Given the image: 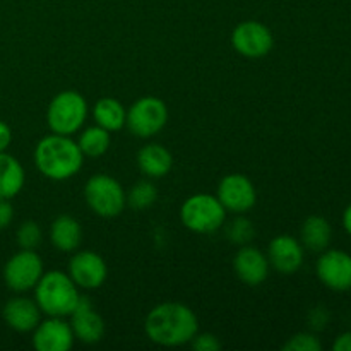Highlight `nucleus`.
Segmentation results:
<instances>
[{
	"label": "nucleus",
	"mask_w": 351,
	"mask_h": 351,
	"mask_svg": "<svg viewBox=\"0 0 351 351\" xmlns=\"http://www.w3.org/2000/svg\"><path fill=\"white\" fill-rule=\"evenodd\" d=\"M144 331L153 343L167 348L187 345L199 331L197 315L191 307L178 302H165L149 311Z\"/></svg>",
	"instance_id": "nucleus-1"
},
{
	"label": "nucleus",
	"mask_w": 351,
	"mask_h": 351,
	"mask_svg": "<svg viewBox=\"0 0 351 351\" xmlns=\"http://www.w3.org/2000/svg\"><path fill=\"white\" fill-rule=\"evenodd\" d=\"M33 158L38 171L55 182L75 177L84 163V154L79 149L77 141L55 132L36 144Z\"/></svg>",
	"instance_id": "nucleus-2"
},
{
	"label": "nucleus",
	"mask_w": 351,
	"mask_h": 351,
	"mask_svg": "<svg viewBox=\"0 0 351 351\" xmlns=\"http://www.w3.org/2000/svg\"><path fill=\"white\" fill-rule=\"evenodd\" d=\"M33 290L41 314L48 317H67L81 298L77 285L67 273L58 269L43 273Z\"/></svg>",
	"instance_id": "nucleus-3"
},
{
	"label": "nucleus",
	"mask_w": 351,
	"mask_h": 351,
	"mask_svg": "<svg viewBox=\"0 0 351 351\" xmlns=\"http://www.w3.org/2000/svg\"><path fill=\"white\" fill-rule=\"evenodd\" d=\"M226 209L213 194H194L184 201L180 219L189 232L199 235H211L223 228L226 221Z\"/></svg>",
	"instance_id": "nucleus-4"
},
{
	"label": "nucleus",
	"mask_w": 351,
	"mask_h": 351,
	"mask_svg": "<svg viewBox=\"0 0 351 351\" xmlns=\"http://www.w3.org/2000/svg\"><path fill=\"white\" fill-rule=\"evenodd\" d=\"M88 119V101L74 89L60 91L51 98L47 108V123L51 132L74 136Z\"/></svg>",
	"instance_id": "nucleus-5"
},
{
	"label": "nucleus",
	"mask_w": 351,
	"mask_h": 351,
	"mask_svg": "<svg viewBox=\"0 0 351 351\" xmlns=\"http://www.w3.org/2000/svg\"><path fill=\"white\" fill-rule=\"evenodd\" d=\"M84 199L95 215L106 219L120 216L127 206V194L120 182L106 173L93 175L86 182Z\"/></svg>",
	"instance_id": "nucleus-6"
},
{
	"label": "nucleus",
	"mask_w": 351,
	"mask_h": 351,
	"mask_svg": "<svg viewBox=\"0 0 351 351\" xmlns=\"http://www.w3.org/2000/svg\"><path fill=\"white\" fill-rule=\"evenodd\" d=\"M168 122V108L163 99L156 96H144L132 103L127 110L125 125L134 136L147 139L165 129Z\"/></svg>",
	"instance_id": "nucleus-7"
},
{
	"label": "nucleus",
	"mask_w": 351,
	"mask_h": 351,
	"mask_svg": "<svg viewBox=\"0 0 351 351\" xmlns=\"http://www.w3.org/2000/svg\"><path fill=\"white\" fill-rule=\"evenodd\" d=\"M43 273V261L36 250L21 249L3 266V281L14 293H24L36 287Z\"/></svg>",
	"instance_id": "nucleus-8"
},
{
	"label": "nucleus",
	"mask_w": 351,
	"mask_h": 351,
	"mask_svg": "<svg viewBox=\"0 0 351 351\" xmlns=\"http://www.w3.org/2000/svg\"><path fill=\"white\" fill-rule=\"evenodd\" d=\"M232 45L237 53L247 58L266 57L274 47V36L266 24L259 21H243L233 29Z\"/></svg>",
	"instance_id": "nucleus-9"
},
{
	"label": "nucleus",
	"mask_w": 351,
	"mask_h": 351,
	"mask_svg": "<svg viewBox=\"0 0 351 351\" xmlns=\"http://www.w3.org/2000/svg\"><path fill=\"white\" fill-rule=\"evenodd\" d=\"M216 197L219 199L226 211L243 215L256 206L257 192L252 182L245 175L230 173L219 182Z\"/></svg>",
	"instance_id": "nucleus-10"
},
{
	"label": "nucleus",
	"mask_w": 351,
	"mask_h": 351,
	"mask_svg": "<svg viewBox=\"0 0 351 351\" xmlns=\"http://www.w3.org/2000/svg\"><path fill=\"white\" fill-rule=\"evenodd\" d=\"M315 273L321 283L332 291L351 290V256L345 250H322Z\"/></svg>",
	"instance_id": "nucleus-11"
},
{
	"label": "nucleus",
	"mask_w": 351,
	"mask_h": 351,
	"mask_svg": "<svg viewBox=\"0 0 351 351\" xmlns=\"http://www.w3.org/2000/svg\"><path fill=\"white\" fill-rule=\"evenodd\" d=\"M69 276L82 290L103 287L108 276L105 259L93 250H79L69 261Z\"/></svg>",
	"instance_id": "nucleus-12"
},
{
	"label": "nucleus",
	"mask_w": 351,
	"mask_h": 351,
	"mask_svg": "<svg viewBox=\"0 0 351 351\" xmlns=\"http://www.w3.org/2000/svg\"><path fill=\"white\" fill-rule=\"evenodd\" d=\"M75 336L71 328V322H65L64 317H48L40 321L33 329V348L38 351H69L74 346Z\"/></svg>",
	"instance_id": "nucleus-13"
},
{
	"label": "nucleus",
	"mask_w": 351,
	"mask_h": 351,
	"mask_svg": "<svg viewBox=\"0 0 351 351\" xmlns=\"http://www.w3.org/2000/svg\"><path fill=\"white\" fill-rule=\"evenodd\" d=\"M69 317H71V328L75 339L79 341L86 345H95L101 341L105 336V321L95 311L93 302L86 295H81L77 305Z\"/></svg>",
	"instance_id": "nucleus-14"
},
{
	"label": "nucleus",
	"mask_w": 351,
	"mask_h": 351,
	"mask_svg": "<svg viewBox=\"0 0 351 351\" xmlns=\"http://www.w3.org/2000/svg\"><path fill=\"white\" fill-rule=\"evenodd\" d=\"M304 245L291 235H278L267 247L271 267L280 274H293L302 267L305 259Z\"/></svg>",
	"instance_id": "nucleus-15"
},
{
	"label": "nucleus",
	"mask_w": 351,
	"mask_h": 351,
	"mask_svg": "<svg viewBox=\"0 0 351 351\" xmlns=\"http://www.w3.org/2000/svg\"><path fill=\"white\" fill-rule=\"evenodd\" d=\"M237 278L249 287H259L269 276L271 264L263 250L252 245H242L233 259Z\"/></svg>",
	"instance_id": "nucleus-16"
},
{
	"label": "nucleus",
	"mask_w": 351,
	"mask_h": 351,
	"mask_svg": "<svg viewBox=\"0 0 351 351\" xmlns=\"http://www.w3.org/2000/svg\"><path fill=\"white\" fill-rule=\"evenodd\" d=\"M2 317L5 324L16 332H33V329L41 321V311L36 300L27 297H14L3 305Z\"/></svg>",
	"instance_id": "nucleus-17"
},
{
	"label": "nucleus",
	"mask_w": 351,
	"mask_h": 351,
	"mask_svg": "<svg viewBox=\"0 0 351 351\" xmlns=\"http://www.w3.org/2000/svg\"><path fill=\"white\" fill-rule=\"evenodd\" d=\"M137 167L147 178L167 177L173 168V156L161 144H146L137 153Z\"/></svg>",
	"instance_id": "nucleus-18"
},
{
	"label": "nucleus",
	"mask_w": 351,
	"mask_h": 351,
	"mask_svg": "<svg viewBox=\"0 0 351 351\" xmlns=\"http://www.w3.org/2000/svg\"><path fill=\"white\" fill-rule=\"evenodd\" d=\"M81 240L82 226L74 216L60 215L50 225V242L60 252H75Z\"/></svg>",
	"instance_id": "nucleus-19"
},
{
	"label": "nucleus",
	"mask_w": 351,
	"mask_h": 351,
	"mask_svg": "<svg viewBox=\"0 0 351 351\" xmlns=\"http://www.w3.org/2000/svg\"><path fill=\"white\" fill-rule=\"evenodd\" d=\"M26 182V173L16 156L9 154L7 151L0 153V199L16 197L24 187Z\"/></svg>",
	"instance_id": "nucleus-20"
},
{
	"label": "nucleus",
	"mask_w": 351,
	"mask_h": 351,
	"mask_svg": "<svg viewBox=\"0 0 351 351\" xmlns=\"http://www.w3.org/2000/svg\"><path fill=\"white\" fill-rule=\"evenodd\" d=\"M332 239V228L322 216H308L300 228V242L304 249L311 252H322L329 247Z\"/></svg>",
	"instance_id": "nucleus-21"
},
{
	"label": "nucleus",
	"mask_w": 351,
	"mask_h": 351,
	"mask_svg": "<svg viewBox=\"0 0 351 351\" xmlns=\"http://www.w3.org/2000/svg\"><path fill=\"white\" fill-rule=\"evenodd\" d=\"M93 119L96 125L103 127L108 132H117L122 127H125L127 110L122 103L115 98H101L95 103L93 108Z\"/></svg>",
	"instance_id": "nucleus-22"
},
{
	"label": "nucleus",
	"mask_w": 351,
	"mask_h": 351,
	"mask_svg": "<svg viewBox=\"0 0 351 351\" xmlns=\"http://www.w3.org/2000/svg\"><path fill=\"white\" fill-rule=\"evenodd\" d=\"M110 132L99 125H91L81 132L77 139V146L81 153L88 158H99L108 151Z\"/></svg>",
	"instance_id": "nucleus-23"
},
{
	"label": "nucleus",
	"mask_w": 351,
	"mask_h": 351,
	"mask_svg": "<svg viewBox=\"0 0 351 351\" xmlns=\"http://www.w3.org/2000/svg\"><path fill=\"white\" fill-rule=\"evenodd\" d=\"M158 199V189L153 182L141 180L127 192V206L132 209H147L156 202Z\"/></svg>",
	"instance_id": "nucleus-24"
},
{
	"label": "nucleus",
	"mask_w": 351,
	"mask_h": 351,
	"mask_svg": "<svg viewBox=\"0 0 351 351\" xmlns=\"http://www.w3.org/2000/svg\"><path fill=\"white\" fill-rule=\"evenodd\" d=\"M226 237L235 245H249L256 237V228H254L252 221L245 216H237L232 221L226 225Z\"/></svg>",
	"instance_id": "nucleus-25"
},
{
	"label": "nucleus",
	"mask_w": 351,
	"mask_h": 351,
	"mask_svg": "<svg viewBox=\"0 0 351 351\" xmlns=\"http://www.w3.org/2000/svg\"><path fill=\"white\" fill-rule=\"evenodd\" d=\"M17 245L26 250H36L43 240V232L36 221H24L21 223L16 232Z\"/></svg>",
	"instance_id": "nucleus-26"
},
{
	"label": "nucleus",
	"mask_w": 351,
	"mask_h": 351,
	"mask_svg": "<svg viewBox=\"0 0 351 351\" xmlns=\"http://www.w3.org/2000/svg\"><path fill=\"white\" fill-rule=\"evenodd\" d=\"M285 351H321L322 345L312 332H298L283 345Z\"/></svg>",
	"instance_id": "nucleus-27"
},
{
	"label": "nucleus",
	"mask_w": 351,
	"mask_h": 351,
	"mask_svg": "<svg viewBox=\"0 0 351 351\" xmlns=\"http://www.w3.org/2000/svg\"><path fill=\"white\" fill-rule=\"evenodd\" d=\"M192 348L195 351H219L221 350V341L211 332H199L192 338Z\"/></svg>",
	"instance_id": "nucleus-28"
},
{
	"label": "nucleus",
	"mask_w": 351,
	"mask_h": 351,
	"mask_svg": "<svg viewBox=\"0 0 351 351\" xmlns=\"http://www.w3.org/2000/svg\"><path fill=\"white\" fill-rule=\"evenodd\" d=\"M329 322V312L324 307H315L314 311H311L308 314V326H311L314 331H321L328 326Z\"/></svg>",
	"instance_id": "nucleus-29"
},
{
	"label": "nucleus",
	"mask_w": 351,
	"mask_h": 351,
	"mask_svg": "<svg viewBox=\"0 0 351 351\" xmlns=\"http://www.w3.org/2000/svg\"><path fill=\"white\" fill-rule=\"evenodd\" d=\"M14 219V208L10 201L7 199H0V232L5 230L7 226L12 223Z\"/></svg>",
	"instance_id": "nucleus-30"
},
{
	"label": "nucleus",
	"mask_w": 351,
	"mask_h": 351,
	"mask_svg": "<svg viewBox=\"0 0 351 351\" xmlns=\"http://www.w3.org/2000/svg\"><path fill=\"white\" fill-rule=\"evenodd\" d=\"M10 143H12V130L3 120H0V153L7 151Z\"/></svg>",
	"instance_id": "nucleus-31"
},
{
	"label": "nucleus",
	"mask_w": 351,
	"mask_h": 351,
	"mask_svg": "<svg viewBox=\"0 0 351 351\" xmlns=\"http://www.w3.org/2000/svg\"><path fill=\"white\" fill-rule=\"evenodd\" d=\"M335 351H351V331L343 332L336 338L335 345H332Z\"/></svg>",
	"instance_id": "nucleus-32"
},
{
	"label": "nucleus",
	"mask_w": 351,
	"mask_h": 351,
	"mask_svg": "<svg viewBox=\"0 0 351 351\" xmlns=\"http://www.w3.org/2000/svg\"><path fill=\"white\" fill-rule=\"evenodd\" d=\"M343 226H345L346 233L351 237V204H348V208L343 213Z\"/></svg>",
	"instance_id": "nucleus-33"
}]
</instances>
